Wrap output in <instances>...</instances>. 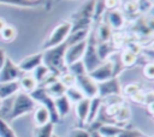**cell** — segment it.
I'll use <instances>...</instances> for the list:
<instances>
[{
	"label": "cell",
	"instance_id": "6da1fadb",
	"mask_svg": "<svg viewBox=\"0 0 154 137\" xmlns=\"http://www.w3.org/2000/svg\"><path fill=\"white\" fill-rule=\"evenodd\" d=\"M67 44L63 42L55 47L45 49L42 53V64L54 75L60 76L67 71V66L65 64V52Z\"/></svg>",
	"mask_w": 154,
	"mask_h": 137
},
{
	"label": "cell",
	"instance_id": "7a4b0ae2",
	"mask_svg": "<svg viewBox=\"0 0 154 137\" xmlns=\"http://www.w3.org/2000/svg\"><path fill=\"white\" fill-rule=\"evenodd\" d=\"M36 107H37V103L30 96V94H26V93H23V91H18L13 96L8 119H10V121H13L19 117H23V115L32 112Z\"/></svg>",
	"mask_w": 154,
	"mask_h": 137
},
{
	"label": "cell",
	"instance_id": "3957f363",
	"mask_svg": "<svg viewBox=\"0 0 154 137\" xmlns=\"http://www.w3.org/2000/svg\"><path fill=\"white\" fill-rule=\"evenodd\" d=\"M96 38L94 34H90L89 38H87V47L84 50V54L82 56V62L84 65L85 72L89 73L93 70H95L100 64V59L97 56V52H96Z\"/></svg>",
	"mask_w": 154,
	"mask_h": 137
},
{
	"label": "cell",
	"instance_id": "277c9868",
	"mask_svg": "<svg viewBox=\"0 0 154 137\" xmlns=\"http://www.w3.org/2000/svg\"><path fill=\"white\" fill-rule=\"evenodd\" d=\"M30 96L35 100L36 103H41V106L46 107L49 112V115H51V123L53 124H57L60 118L58 115V112L55 109V105H54V99L52 96H49L47 94V91L45 90V88H41V87H37L31 94Z\"/></svg>",
	"mask_w": 154,
	"mask_h": 137
},
{
	"label": "cell",
	"instance_id": "5b68a950",
	"mask_svg": "<svg viewBox=\"0 0 154 137\" xmlns=\"http://www.w3.org/2000/svg\"><path fill=\"white\" fill-rule=\"evenodd\" d=\"M71 28H72L71 22H64L60 25H58L57 28H54V30L51 32L49 37L43 43V49H48V48L55 47V46L65 42L67 36L71 32Z\"/></svg>",
	"mask_w": 154,
	"mask_h": 137
},
{
	"label": "cell",
	"instance_id": "8992f818",
	"mask_svg": "<svg viewBox=\"0 0 154 137\" xmlns=\"http://www.w3.org/2000/svg\"><path fill=\"white\" fill-rule=\"evenodd\" d=\"M75 85L83 93L84 97L93 99V97L97 96V83L88 73H83L81 76H77Z\"/></svg>",
	"mask_w": 154,
	"mask_h": 137
},
{
	"label": "cell",
	"instance_id": "52a82bcc",
	"mask_svg": "<svg viewBox=\"0 0 154 137\" xmlns=\"http://www.w3.org/2000/svg\"><path fill=\"white\" fill-rule=\"evenodd\" d=\"M23 73L24 72H22V70L18 67V65H16L12 61V59H10L7 56L2 67L0 68V83L18 81L23 76Z\"/></svg>",
	"mask_w": 154,
	"mask_h": 137
},
{
	"label": "cell",
	"instance_id": "ba28073f",
	"mask_svg": "<svg viewBox=\"0 0 154 137\" xmlns=\"http://www.w3.org/2000/svg\"><path fill=\"white\" fill-rule=\"evenodd\" d=\"M120 93H122V88L117 77H112L105 82L97 83V96L101 99L113 95H120Z\"/></svg>",
	"mask_w": 154,
	"mask_h": 137
},
{
	"label": "cell",
	"instance_id": "9c48e42d",
	"mask_svg": "<svg viewBox=\"0 0 154 137\" xmlns=\"http://www.w3.org/2000/svg\"><path fill=\"white\" fill-rule=\"evenodd\" d=\"M96 83H101L105 82L109 78L113 77V64L111 60H106L103 62H101L95 70H93L91 72L88 73Z\"/></svg>",
	"mask_w": 154,
	"mask_h": 137
},
{
	"label": "cell",
	"instance_id": "30bf717a",
	"mask_svg": "<svg viewBox=\"0 0 154 137\" xmlns=\"http://www.w3.org/2000/svg\"><path fill=\"white\" fill-rule=\"evenodd\" d=\"M85 47H87V40L81 41L78 43H75V44H71V46H67L66 52H65V64H66V66H69V65H71L76 61L82 60Z\"/></svg>",
	"mask_w": 154,
	"mask_h": 137
},
{
	"label": "cell",
	"instance_id": "8fae6325",
	"mask_svg": "<svg viewBox=\"0 0 154 137\" xmlns=\"http://www.w3.org/2000/svg\"><path fill=\"white\" fill-rule=\"evenodd\" d=\"M95 4H96V0H88L87 2H84V5L73 16V19L76 20L75 23H81L83 25H89L91 18L94 17Z\"/></svg>",
	"mask_w": 154,
	"mask_h": 137
},
{
	"label": "cell",
	"instance_id": "7c38bea8",
	"mask_svg": "<svg viewBox=\"0 0 154 137\" xmlns=\"http://www.w3.org/2000/svg\"><path fill=\"white\" fill-rule=\"evenodd\" d=\"M41 64H42V53H36V54L25 56L18 64V67L22 70V72H30V71H34Z\"/></svg>",
	"mask_w": 154,
	"mask_h": 137
},
{
	"label": "cell",
	"instance_id": "4fadbf2b",
	"mask_svg": "<svg viewBox=\"0 0 154 137\" xmlns=\"http://www.w3.org/2000/svg\"><path fill=\"white\" fill-rule=\"evenodd\" d=\"M19 90H20V88H19L18 81L0 83V99L1 100L10 99V97L14 96Z\"/></svg>",
	"mask_w": 154,
	"mask_h": 137
},
{
	"label": "cell",
	"instance_id": "5bb4252c",
	"mask_svg": "<svg viewBox=\"0 0 154 137\" xmlns=\"http://www.w3.org/2000/svg\"><path fill=\"white\" fill-rule=\"evenodd\" d=\"M89 103H90V99H88V97H84L76 103V107H75L76 117H77L81 125H84L87 123V117H88V112H89Z\"/></svg>",
	"mask_w": 154,
	"mask_h": 137
},
{
	"label": "cell",
	"instance_id": "9a60e30c",
	"mask_svg": "<svg viewBox=\"0 0 154 137\" xmlns=\"http://www.w3.org/2000/svg\"><path fill=\"white\" fill-rule=\"evenodd\" d=\"M54 105H55V109L58 112V115L59 118H64L66 117L69 113H70V109H71V102L70 100L67 99L66 95H61V96H58L54 99Z\"/></svg>",
	"mask_w": 154,
	"mask_h": 137
},
{
	"label": "cell",
	"instance_id": "2e32d148",
	"mask_svg": "<svg viewBox=\"0 0 154 137\" xmlns=\"http://www.w3.org/2000/svg\"><path fill=\"white\" fill-rule=\"evenodd\" d=\"M116 50L117 48L111 42H97L96 43V52H97V56L101 62L106 61L109 58V55H112Z\"/></svg>",
	"mask_w": 154,
	"mask_h": 137
},
{
	"label": "cell",
	"instance_id": "e0dca14e",
	"mask_svg": "<svg viewBox=\"0 0 154 137\" xmlns=\"http://www.w3.org/2000/svg\"><path fill=\"white\" fill-rule=\"evenodd\" d=\"M101 106H102V99L99 96H95L93 99H90V103H89V112H88V117H87V123L85 124H91L99 115L100 111H101Z\"/></svg>",
	"mask_w": 154,
	"mask_h": 137
},
{
	"label": "cell",
	"instance_id": "ac0fdd59",
	"mask_svg": "<svg viewBox=\"0 0 154 137\" xmlns=\"http://www.w3.org/2000/svg\"><path fill=\"white\" fill-rule=\"evenodd\" d=\"M107 24L111 26V29H120L124 25V14L119 10H111L107 13Z\"/></svg>",
	"mask_w": 154,
	"mask_h": 137
},
{
	"label": "cell",
	"instance_id": "d6986e66",
	"mask_svg": "<svg viewBox=\"0 0 154 137\" xmlns=\"http://www.w3.org/2000/svg\"><path fill=\"white\" fill-rule=\"evenodd\" d=\"M88 35H89V28L88 26L81 28V29H76V30H71V32L67 36L65 42H66L67 46H71V44H75V43H78L81 41L87 40Z\"/></svg>",
	"mask_w": 154,
	"mask_h": 137
},
{
	"label": "cell",
	"instance_id": "ffe728a7",
	"mask_svg": "<svg viewBox=\"0 0 154 137\" xmlns=\"http://www.w3.org/2000/svg\"><path fill=\"white\" fill-rule=\"evenodd\" d=\"M34 121L36 126H42V125L51 123V115H49L48 109L41 105L37 106L34 109Z\"/></svg>",
	"mask_w": 154,
	"mask_h": 137
},
{
	"label": "cell",
	"instance_id": "44dd1931",
	"mask_svg": "<svg viewBox=\"0 0 154 137\" xmlns=\"http://www.w3.org/2000/svg\"><path fill=\"white\" fill-rule=\"evenodd\" d=\"M18 82H19V88L23 90V93H26V94H31L38 87L32 75H23L18 79Z\"/></svg>",
	"mask_w": 154,
	"mask_h": 137
},
{
	"label": "cell",
	"instance_id": "7402d4cb",
	"mask_svg": "<svg viewBox=\"0 0 154 137\" xmlns=\"http://www.w3.org/2000/svg\"><path fill=\"white\" fill-rule=\"evenodd\" d=\"M130 118H131V111H130L129 106H126V105L123 103V105L120 106L119 111L117 112V114H116L113 121H114L116 125H118V126H120V127H124L123 124L128 123Z\"/></svg>",
	"mask_w": 154,
	"mask_h": 137
},
{
	"label": "cell",
	"instance_id": "603a6c76",
	"mask_svg": "<svg viewBox=\"0 0 154 137\" xmlns=\"http://www.w3.org/2000/svg\"><path fill=\"white\" fill-rule=\"evenodd\" d=\"M45 90L47 91V94H48L49 96H52L53 99H55V97H58V96L65 95L66 87L58 79V81H55L54 83H52V84H49L48 87H46Z\"/></svg>",
	"mask_w": 154,
	"mask_h": 137
},
{
	"label": "cell",
	"instance_id": "cb8c5ba5",
	"mask_svg": "<svg viewBox=\"0 0 154 137\" xmlns=\"http://www.w3.org/2000/svg\"><path fill=\"white\" fill-rule=\"evenodd\" d=\"M123 129H124V127H120V126H118V125H116V124H102V125L97 129V132H99L102 137H105V136H113V137H117V136L122 132Z\"/></svg>",
	"mask_w": 154,
	"mask_h": 137
},
{
	"label": "cell",
	"instance_id": "d4e9b609",
	"mask_svg": "<svg viewBox=\"0 0 154 137\" xmlns=\"http://www.w3.org/2000/svg\"><path fill=\"white\" fill-rule=\"evenodd\" d=\"M112 37V29L107 23H101L97 26V42H109Z\"/></svg>",
	"mask_w": 154,
	"mask_h": 137
},
{
	"label": "cell",
	"instance_id": "484cf974",
	"mask_svg": "<svg viewBox=\"0 0 154 137\" xmlns=\"http://www.w3.org/2000/svg\"><path fill=\"white\" fill-rule=\"evenodd\" d=\"M54 131V124L48 123L42 126H36L34 130V137H52Z\"/></svg>",
	"mask_w": 154,
	"mask_h": 137
},
{
	"label": "cell",
	"instance_id": "4316f807",
	"mask_svg": "<svg viewBox=\"0 0 154 137\" xmlns=\"http://www.w3.org/2000/svg\"><path fill=\"white\" fill-rule=\"evenodd\" d=\"M65 95L67 96V99L70 100V102H75V103H77V102L81 101L82 99H84L83 93H82L76 85H72V87L66 88Z\"/></svg>",
	"mask_w": 154,
	"mask_h": 137
},
{
	"label": "cell",
	"instance_id": "83f0119b",
	"mask_svg": "<svg viewBox=\"0 0 154 137\" xmlns=\"http://www.w3.org/2000/svg\"><path fill=\"white\" fill-rule=\"evenodd\" d=\"M119 59H120V62H122V65L124 67H131L132 65H135V62L137 60V55H135L130 50L125 49L124 52H122Z\"/></svg>",
	"mask_w": 154,
	"mask_h": 137
},
{
	"label": "cell",
	"instance_id": "f1b7e54d",
	"mask_svg": "<svg viewBox=\"0 0 154 137\" xmlns=\"http://www.w3.org/2000/svg\"><path fill=\"white\" fill-rule=\"evenodd\" d=\"M51 73V71L43 65V64H41V65H38L34 71H32V77L35 78V81L37 82V84H41L46 78H47V76Z\"/></svg>",
	"mask_w": 154,
	"mask_h": 137
},
{
	"label": "cell",
	"instance_id": "f546056e",
	"mask_svg": "<svg viewBox=\"0 0 154 137\" xmlns=\"http://www.w3.org/2000/svg\"><path fill=\"white\" fill-rule=\"evenodd\" d=\"M0 137H17L16 132L8 125L6 120L0 118Z\"/></svg>",
	"mask_w": 154,
	"mask_h": 137
},
{
	"label": "cell",
	"instance_id": "4dcf8cb0",
	"mask_svg": "<svg viewBox=\"0 0 154 137\" xmlns=\"http://www.w3.org/2000/svg\"><path fill=\"white\" fill-rule=\"evenodd\" d=\"M67 70H69V72L72 73L75 77L81 76V75H83V73H87V72H85V68H84V65H83V62H82V60L76 61V62L69 65V66H67Z\"/></svg>",
	"mask_w": 154,
	"mask_h": 137
},
{
	"label": "cell",
	"instance_id": "1f68e13d",
	"mask_svg": "<svg viewBox=\"0 0 154 137\" xmlns=\"http://www.w3.org/2000/svg\"><path fill=\"white\" fill-rule=\"evenodd\" d=\"M0 36H1V38H2L4 41L10 42V41L14 40V37H16V29H14L13 26H11V25H6V26L0 31Z\"/></svg>",
	"mask_w": 154,
	"mask_h": 137
},
{
	"label": "cell",
	"instance_id": "d6a6232c",
	"mask_svg": "<svg viewBox=\"0 0 154 137\" xmlns=\"http://www.w3.org/2000/svg\"><path fill=\"white\" fill-rule=\"evenodd\" d=\"M60 78H59V81L66 87V88H69V87H72V85H75L76 84V77L72 75V73H70L69 71H66V72H64L63 75H60L59 76Z\"/></svg>",
	"mask_w": 154,
	"mask_h": 137
},
{
	"label": "cell",
	"instance_id": "836d02e7",
	"mask_svg": "<svg viewBox=\"0 0 154 137\" xmlns=\"http://www.w3.org/2000/svg\"><path fill=\"white\" fill-rule=\"evenodd\" d=\"M117 137H146V136L137 129H125L124 127Z\"/></svg>",
	"mask_w": 154,
	"mask_h": 137
},
{
	"label": "cell",
	"instance_id": "e575fe53",
	"mask_svg": "<svg viewBox=\"0 0 154 137\" xmlns=\"http://www.w3.org/2000/svg\"><path fill=\"white\" fill-rule=\"evenodd\" d=\"M67 137H90V133L88 130H84L82 127H76L69 132Z\"/></svg>",
	"mask_w": 154,
	"mask_h": 137
},
{
	"label": "cell",
	"instance_id": "d590c367",
	"mask_svg": "<svg viewBox=\"0 0 154 137\" xmlns=\"http://www.w3.org/2000/svg\"><path fill=\"white\" fill-rule=\"evenodd\" d=\"M124 10H125V13L135 14V13H137V12L140 11V10H138V2H137V1L125 2V4H124Z\"/></svg>",
	"mask_w": 154,
	"mask_h": 137
},
{
	"label": "cell",
	"instance_id": "8d00e7d4",
	"mask_svg": "<svg viewBox=\"0 0 154 137\" xmlns=\"http://www.w3.org/2000/svg\"><path fill=\"white\" fill-rule=\"evenodd\" d=\"M0 2L11 4V5H19V6H35L36 1H29V0H0Z\"/></svg>",
	"mask_w": 154,
	"mask_h": 137
},
{
	"label": "cell",
	"instance_id": "74e56055",
	"mask_svg": "<svg viewBox=\"0 0 154 137\" xmlns=\"http://www.w3.org/2000/svg\"><path fill=\"white\" fill-rule=\"evenodd\" d=\"M140 90H141V89H140V85H138L137 83H130V84H128V85L124 88V94L131 97L132 95H135V94L138 93Z\"/></svg>",
	"mask_w": 154,
	"mask_h": 137
},
{
	"label": "cell",
	"instance_id": "f35d334b",
	"mask_svg": "<svg viewBox=\"0 0 154 137\" xmlns=\"http://www.w3.org/2000/svg\"><path fill=\"white\" fill-rule=\"evenodd\" d=\"M143 75H144V77L148 78V79H153V78H154V64H153V62H148V64L144 65Z\"/></svg>",
	"mask_w": 154,
	"mask_h": 137
},
{
	"label": "cell",
	"instance_id": "ab89813d",
	"mask_svg": "<svg viewBox=\"0 0 154 137\" xmlns=\"http://www.w3.org/2000/svg\"><path fill=\"white\" fill-rule=\"evenodd\" d=\"M103 2H105V7H106V8L113 10V8L117 6L118 0H103Z\"/></svg>",
	"mask_w": 154,
	"mask_h": 137
},
{
	"label": "cell",
	"instance_id": "60d3db41",
	"mask_svg": "<svg viewBox=\"0 0 154 137\" xmlns=\"http://www.w3.org/2000/svg\"><path fill=\"white\" fill-rule=\"evenodd\" d=\"M6 52H5V49L4 48H0V68L2 67V65H4V62H5V60H6Z\"/></svg>",
	"mask_w": 154,
	"mask_h": 137
},
{
	"label": "cell",
	"instance_id": "b9f144b4",
	"mask_svg": "<svg viewBox=\"0 0 154 137\" xmlns=\"http://www.w3.org/2000/svg\"><path fill=\"white\" fill-rule=\"evenodd\" d=\"M89 133H90V137H102L97 131H89Z\"/></svg>",
	"mask_w": 154,
	"mask_h": 137
},
{
	"label": "cell",
	"instance_id": "7bdbcfd3",
	"mask_svg": "<svg viewBox=\"0 0 154 137\" xmlns=\"http://www.w3.org/2000/svg\"><path fill=\"white\" fill-rule=\"evenodd\" d=\"M5 26H6V23H5V20L0 18V31H1V30H2Z\"/></svg>",
	"mask_w": 154,
	"mask_h": 137
},
{
	"label": "cell",
	"instance_id": "ee69618b",
	"mask_svg": "<svg viewBox=\"0 0 154 137\" xmlns=\"http://www.w3.org/2000/svg\"><path fill=\"white\" fill-rule=\"evenodd\" d=\"M123 4H125V2H130V1H137V0H120Z\"/></svg>",
	"mask_w": 154,
	"mask_h": 137
},
{
	"label": "cell",
	"instance_id": "f6af8a7d",
	"mask_svg": "<svg viewBox=\"0 0 154 137\" xmlns=\"http://www.w3.org/2000/svg\"><path fill=\"white\" fill-rule=\"evenodd\" d=\"M1 103H2V100L0 99V107H1Z\"/></svg>",
	"mask_w": 154,
	"mask_h": 137
},
{
	"label": "cell",
	"instance_id": "bcb514c9",
	"mask_svg": "<svg viewBox=\"0 0 154 137\" xmlns=\"http://www.w3.org/2000/svg\"><path fill=\"white\" fill-rule=\"evenodd\" d=\"M52 137H59V136H57V135H54V133H53V136H52Z\"/></svg>",
	"mask_w": 154,
	"mask_h": 137
},
{
	"label": "cell",
	"instance_id": "7dc6e473",
	"mask_svg": "<svg viewBox=\"0 0 154 137\" xmlns=\"http://www.w3.org/2000/svg\"><path fill=\"white\" fill-rule=\"evenodd\" d=\"M105 137H113V136H105Z\"/></svg>",
	"mask_w": 154,
	"mask_h": 137
},
{
	"label": "cell",
	"instance_id": "c3c4849f",
	"mask_svg": "<svg viewBox=\"0 0 154 137\" xmlns=\"http://www.w3.org/2000/svg\"><path fill=\"white\" fill-rule=\"evenodd\" d=\"M29 1H35V0H29Z\"/></svg>",
	"mask_w": 154,
	"mask_h": 137
}]
</instances>
